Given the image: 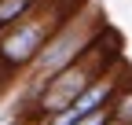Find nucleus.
<instances>
[{
  "instance_id": "7",
  "label": "nucleus",
  "mask_w": 132,
  "mask_h": 125,
  "mask_svg": "<svg viewBox=\"0 0 132 125\" xmlns=\"http://www.w3.org/2000/svg\"><path fill=\"white\" fill-rule=\"evenodd\" d=\"M106 125H125V121H121V118H110V121H106Z\"/></svg>"
},
{
  "instance_id": "5",
  "label": "nucleus",
  "mask_w": 132,
  "mask_h": 125,
  "mask_svg": "<svg viewBox=\"0 0 132 125\" xmlns=\"http://www.w3.org/2000/svg\"><path fill=\"white\" fill-rule=\"evenodd\" d=\"M37 4H44V0H0V33L7 26H15L22 15H29Z\"/></svg>"
},
{
  "instance_id": "4",
  "label": "nucleus",
  "mask_w": 132,
  "mask_h": 125,
  "mask_svg": "<svg viewBox=\"0 0 132 125\" xmlns=\"http://www.w3.org/2000/svg\"><path fill=\"white\" fill-rule=\"evenodd\" d=\"M121 85H125V62H114L110 70H103L95 77V81L81 92V96L70 103V107H62L59 114H52V118H44L40 125H77L85 114H92V111H99L103 103H114V96L121 92Z\"/></svg>"
},
{
  "instance_id": "6",
  "label": "nucleus",
  "mask_w": 132,
  "mask_h": 125,
  "mask_svg": "<svg viewBox=\"0 0 132 125\" xmlns=\"http://www.w3.org/2000/svg\"><path fill=\"white\" fill-rule=\"evenodd\" d=\"M114 118H121L125 125H132V81H125L121 92L114 96Z\"/></svg>"
},
{
  "instance_id": "1",
  "label": "nucleus",
  "mask_w": 132,
  "mask_h": 125,
  "mask_svg": "<svg viewBox=\"0 0 132 125\" xmlns=\"http://www.w3.org/2000/svg\"><path fill=\"white\" fill-rule=\"evenodd\" d=\"M106 33V22H103V11H99L92 0H85L70 19H66L55 33H52V41L40 48V55L26 66V74L19 77L22 81V96H19V111H29V103L40 96V88L52 81V77L59 74V70H66L70 62H77L81 55H85L92 44Z\"/></svg>"
},
{
  "instance_id": "2",
  "label": "nucleus",
  "mask_w": 132,
  "mask_h": 125,
  "mask_svg": "<svg viewBox=\"0 0 132 125\" xmlns=\"http://www.w3.org/2000/svg\"><path fill=\"white\" fill-rule=\"evenodd\" d=\"M85 4V0H44L29 15H22L15 26L0 33V85H11L26 74V66L40 55V48L52 33L70 19V15Z\"/></svg>"
},
{
  "instance_id": "3",
  "label": "nucleus",
  "mask_w": 132,
  "mask_h": 125,
  "mask_svg": "<svg viewBox=\"0 0 132 125\" xmlns=\"http://www.w3.org/2000/svg\"><path fill=\"white\" fill-rule=\"evenodd\" d=\"M114 62H121V55H118V41H114V33L106 29L103 37H99L92 48L81 55L77 62H70L66 70H59L52 81H48L44 88H40V96L29 103V114H33V125H40L44 118H52V114H59L62 107H70L81 92H85L92 81L103 70H110Z\"/></svg>"
}]
</instances>
